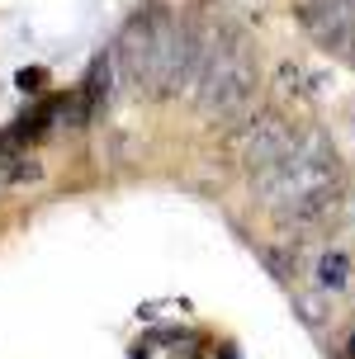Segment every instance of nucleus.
<instances>
[{
  "label": "nucleus",
  "instance_id": "obj_4",
  "mask_svg": "<svg viewBox=\"0 0 355 359\" xmlns=\"http://www.w3.org/2000/svg\"><path fill=\"white\" fill-rule=\"evenodd\" d=\"M299 19L322 48H332V53L355 48V0H303Z\"/></svg>",
  "mask_w": 355,
  "mask_h": 359
},
{
  "label": "nucleus",
  "instance_id": "obj_5",
  "mask_svg": "<svg viewBox=\"0 0 355 359\" xmlns=\"http://www.w3.org/2000/svg\"><path fill=\"white\" fill-rule=\"evenodd\" d=\"M346 284H351V255L346 251H327L318 260V288L322 293H341Z\"/></svg>",
  "mask_w": 355,
  "mask_h": 359
},
{
  "label": "nucleus",
  "instance_id": "obj_1",
  "mask_svg": "<svg viewBox=\"0 0 355 359\" xmlns=\"http://www.w3.org/2000/svg\"><path fill=\"white\" fill-rule=\"evenodd\" d=\"M337 151L327 147V137H303L280 165H270L256 175V194L280 222H313L337 203Z\"/></svg>",
  "mask_w": 355,
  "mask_h": 359
},
{
  "label": "nucleus",
  "instance_id": "obj_2",
  "mask_svg": "<svg viewBox=\"0 0 355 359\" xmlns=\"http://www.w3.org/2000/svg\"><path fill=\"white\" fill-rule=\"evenodd\" d=\"M256 95V62H251L247 43H209L204 53V72H199L195 100L209 118H242Z\"/></svg>",
  "mask_w": 355,
  "mask_h": 359
},
{
  "label": "nucleus",
  "instance_id": "obj_3",
  "mask_svg": "<svg viewBox=\"0 0 355 359\" xmlns=\"http://www.w3.org/2000/svg\"><path fill=\"white\" fill-rule=\"evenodd\" d=\"M294 147H299V137L289 133V123H284L280 114H261V118H251V123L237 133V151H242V161L251 165V175L280 165Z\"/></svg>",
  "mask_w": 355,
  "mask_h": 359
},
{
  "label": "nucleus",
  "instance_id": "obj_6",
  "mask_svg": "<svg viewBox=\"0 0 355 359\" xmlns=\"http://www.w3.org/2000/svg\"><path fill=\"white\" fill-rule=\"evenodd\" d=\"M346 350H351V359H355V331H351V345H346Z\"/></svg>",
  "mask_w": 355,
  "mask_h": 359
}]
</instances>
